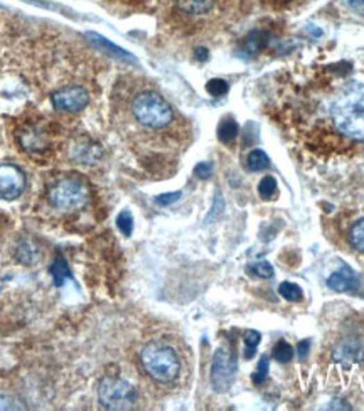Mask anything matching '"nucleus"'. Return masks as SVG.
I'll return each instance as SVG.
<instances>
[{"instance_id": "nucleus-1", "label": "nucleus", "mask_w": 364, "mask_h": 411, "mask_svg": "<svg viewBox=\"0 0 364 411\" xmlns=\"http://www.w3.org/2000/svg\"><path fill=\"white\" fill-rule=\"evenodd\" d=\"M331 115L343 135L364 142V85L351 81L332 101Z\"/></svg>"}, {"instance_id": "nucleus-2", "label": "nucleus", "mask_w": 364, "mask_h": 411, "mask_svg": "<svg viewBox=\"0 0 364 411\" xmlns=\"http://www.w3.org/2000/svg\"><path fill=\"white\" fill-rule=\"evenodd\" d=\"M140 362L146 373L159 383H171L181 371V361L171 346L150 342L140 352Z\"/></svg>"}, {"instance_id": "nucleus-3", "label": "nucleus", "mask_w": 364, "mask_h": 411, "mask_svg": "<svg viewBox=\"0 0 364 411\" xmlns=\"http://www.w3.org/2000/svg\"><path fill=\"white\" fill-rule=\"evenodd\" d=\"M132 113L148 128H164L174 119L171 105L154 91L139 93L132 101Z\"/></svg>"}, {"instance_id": "nucleus-4", "label": "nucleus", "mask_w": 364, "mask_h": 411, "mask_svg": "<svg viewBox=\"0 0 364 411\" xmlns=\"http://www.w3.org/2000/svg\"><path fill=\"white\" fill-rule=\"evenodd\" d=\"M88 199V186L76 177L60 179L49 189V201L61 211L81 209L86 206Z\"/></svg>"}, {"instance_id": "nucleus-5", "label": "nucleus", "mask_w": 364, "mask_h": 411, "mask_svg": "<svg viewBox=\"0 0 364 411\" xmlns=\"http://www.w3.org/2000/svg\"><path fill=\"white\" fill-rule=\"evenodd\" d=\"M98 399L107 410H130L137 401V391L125 379L103 378L98 385Z\"/></svg>"}, {"instance_id": "nucleus-6", "label": "nucleus", "mask_w": 364, "mask_h": 411, "mask_svg": "<svg viewBox=\"0 0 364 411\" xmlns=\"http://www.w3.org/2000/svg\"><path fill=\"white\" fill-rule=\"evenodd\" d=\"M238 364L236 356L226 349L214 352L213 366H211V386L218 393H226L234 381Z\"/></svg>"}, {"instance_id": "nucleus-7", "label": "nucleus", "mask_w": 364, "mask_h": 411, "mask_svg": "<svg viewBox=\"0 0 364 411\" xmlns=\"http://www.w3.org/2000/svg\"><path fill=\"white\" fill-rule=\"evenodd\" d=\"M26 175L24 172L12 164H2L0 166V199L14 201L24 193Z\"/></svg>"}, {"instance_id": "nucleus-8", "label": "nucleus", "mask_w": 364, "mask_h": 411, "mask_svg": "<svg viewBox=\"0 0 364 411\" xmlns=\"http://www.w3.org/2000/svg\"><path fill=\"white\" fill-rule=\"evenodd\" d=\"M51 101L58 110H66V112H80L89 101V95L81 86H66V88L58 89L53 93Z\"/></svg>"}, {"instance_id": "nucleus-9", "label": "nucleus", "mask_w": 364, "mask_h": 411, "mask_svg": "<svg viewBox=\"0 0 364 411\" xmlns=\"http://www.w3.org/2000/svg\"><path fill=\"white\" fill-rule=\"evenodd\" d=\"M19 143L27 152H44L49 147V135L39 125H27L17 135Z\"/></svg>"}, {"instance_id": "nucleus-10", "label": "nucleus", "mask_w": 364, "mask_h": 411, "mask_svg": "<svg viewBox=\"0 0 364 411\" xmlns=\"http://www.w3.org/2000/svg\"><path fill=\"white\" fill-rule=\"evenodd\" d=\"M332 359L336 362L343 364L344 367H349L352 364L359 362L363 359V347L358 340H343L338 347L334 349V354H332Z\"/></svg>"}, {"instance_id": "nucleus-11", "label": "nucleus", "mask_w": 364, "mask_h": 411, "mask_svg": "<svg viewBox=\"0 0 364 411\" xmlns=\"http://www.w3.org/2000/svg\"><path fill=\"white\" fill-rule=\"evenodd\" d=\"M86 37L89 39V42H92L93 46H95L96 49L103 51L105 54H108V56L115 58V60H120V61H127V62H137V60L134 56H132L128 51L119 48V46L113 44L112 41H108V39H105L103 36H100V34H95V33H88L86 34Z\"/></svg>"}, {"instance_id": "nucleus-12", "label": "nucleus", "mask_w": 364, "mask_h": 411, "mask_svg": "<svg viewBox=\"0 0 364 411\" xmlns=\"http://www.w3.org/2000/svg\"><path fill=\"white\" fill-rule=\"evenodd\" d=\"M327 285L336 292H352L358 288L359 281L349 266H344V268L338 270L329 277Z\"/></svg>"}, {"instance_id": "nucleus-13", "label": "nucleus", "mask_w": 364, "mask_h": 411, "mask_svg": "<svg viewBox=\"0 0 364 411\" xmlns=\"http://www.w3.org/2000/svg\"><path fill=\"white\" fill-rule=\"evenodd\" d=\"M71 157L74 160H78L80 164H86V166H89V164H96L98 160L101 159V148L100 146H96V143H92V142L78 143L76 147L71 148Z\"/></svg>"}, {"instance_id": "nucleus-14", "label": "nucleus", "mask_w": 364, "mask_h": 411, "mask_svg": "<svg viewBox=\"0 0 364 411\" xmlns=\"http://www.w3.org/2000/svg\"><path fill=\"white\" fill-rule=\"evenodd\" d=\"M268 37V33H265V30H253L245 39V42H243V51L246 54H250V56H255V54L260 53L267 46Z\"/></svg>"}, {"instance_id": "nucleus-15", "label": "nucleus", "mask_w": 364, "mask_h": 411, "mask_svg": "<svg viewBox=\"0 0 364 411\" xmlns=\"http://www.w3.org/2000/svg\"><path fill=\"white\" fill-rule=\"evenodd\" d=\"M214 6V0H177V7L186 14L201 15L209 12Z\"/></svg>"}, {"instance_id": "nucleus-16", "label": "nucleus", "mask_w": 364, "mask_h": 411, "mask_svg": "<svg viewBox=\"0 0 364 411\" xmlns=\"http://www.w3.org/2000/svg\"><path fill=\"white\" fill-rule=\"evenodd\" d=\"M15 256H17V260L22 261V263L33 265L39 261V248L33 241H22L21 245H19L17 252H15Z\"/></svg>"}, {"instance_id": "nucleus-17", "label": "nucleus", "mask_w": 364, "mask_h": 411, "mask_svg": "<svg viewBox=\"0 0 364 411\" xmlns=\"http://www.w3.org/2000/svg\"><path fill=\"white\" fill-rule=\"evenodd\" d=\"M240 127L233 119H225L218 127V139L223 143H231L238 137Z\"/></svg>"}, {"instance_id": "nucleus-18", "label": "nucleus", "mask_w": 364, "mask_h": 411, "mask_svg": "<svg viewBox=\"0 0 364 411\" xmlns=\"http://www.w3.org/2000/svg\"><path fill=\"white\" fill-rule=\"evenodd\" d=\"M49 273H51V277H53L54 285H56V287H61L66 280L71 279L69 266L64 260H62V258H56V260H54V263L51 265V268H49Z\"/></svg>"}, {"instance_id": "nucleus-19", "label": "nucleus", "mask_w": 364, "mask_h": 411, "mask_svg": "<svg viewBox=\"0 0 364 411\" xmlns=\"http://www.w3.org/2000/svg\"><path fill=\"white\" fill-rule=\"evenodd\" d=\"M268 166H270L268 155L265 154L263 150H260V148H255V150H252L248 154V159H246V167H248V170L260 172L267 169Z\"/></svg>"}, {"instance_id": "nucleus-20", "label": "nucleus", "mask_w": 364, "mask_h": 411, "mask_svg": "<svg viewBox=\"0 0 364 411\" xmlns=\"http://www.w3.org/2000/svg\"><path fill=\"white\" fill-rule=\"evenodd\" d=\"M243 340H245V352H243V356H245V359H252L253 356H255L258 344H260L261 340L260 332L252 331V329H250V331L245 332V338H243Z\"/></svg>"}, {"instance_id": "nucleus-21", "label": "nucleus", "mask_w": 364, "mask_h": 411, "mask_svg": "<svg viewBox=\"0 0 364 411\" xmlns=\"http://www.w3.org/2000/svg\"><path fill=\"white\" fill-rule=\"evenodd\" d=\"M349 240L358 252L364 253V218L359 219L358 222H354L349 233Z\"/></svg>"}, {"instance_id": "nucleus-22", "label": "nucleus", "mask_w": 364, "mask_h": 411, "mask_svg": "<svg viewBox=\"0 0 364 411\" xmlns=\"http://www.w3.org/2000/svg\"><path fill=\"white\" fill-rule=\"evenodd\" d=\"M279 293L284 299L291 300V302H299V300H302V290H300L299 285L292 283V281H284V283H280Z\"/></svg>"}, {"instance_id": "nucleus-23", "label": "nucleus", "mask_w": 364, "mask_h": 411, "mask_svg": "<svg viewBox=\"0 0 364 411\" xmlns=\"http://www.w3.org/2000/svg\"><path fill=\"white\" fill-rule=\"evenodd\" d=\"M258 194L265 201H270L277 194V181L272 175H267V177L261 179L260 184H258Z\"/></svg>"}, {"instance_id": "nucleus-24", "label": "nucleus", "mask_w": 364, "mask_h": 411, "mask_svg": "<svg viewBox=\"0 0 364 411\" xmlns=\"http://www.w3.org/2000/svg\"><path fill=\"white\" fill-rule=\"evenodd\" d=\"M273 358H275L277 361L281 364L292 361L293 349H292L291 344L285 342V340H279V342H277V346L273 347Z\"/></svg>"}, {"instance_id": "nucleus-25", "label": "nucleus", "mask_w": 364, "mask_h": 411, "mask_svg": "<svg viewBox=\"0 0 364 411\" xmlns=\"http://www.w3.org/2000/svg\"><path fill=\"white\" fill-rule=\"evenodd\" d=\"M206 89L207 93H209L211 96H223L228 93L229 86L226 83L225 80H219V78H214V80H209L206 85Z\"/></svg>"}, {"instance_id": "nucleus-26", "label": "nucleus", "mask_w": 364, "mask_h": 411, "mask_svg": "<svg viewBox=\"0 0 364 411\" xmlns=\"http://www.w3.org/2000/svg\"><path fill=\"white\" fill-rule=\"evenodd\" d=\"M116 226H119V229L125 236H130L132 229H134V218H132V214L128 211L120 213L119 218H116Z\"/></svg>"}, {"instance_id": "nucleus-27", "label": "nucleus", "mask_w": 364, "mask_h": 411, "mask_svg": "<svg viewBox=\"0 0 364 411\" xmlns=\"http://www.w3.org/2000/svg\"><path fill=\"white\" fill-rule=\"evenodd\" d=\"M223 209H225V201H223V195L219 191H216V194H214V202H213V207H211L209 214H207L206 218V225H209V222H213L214 219H216L219 214L223 213Z\"/></svg>"}, {"instance_id": "nucleus-28", "label": "nucleus", "mask_w": 364, "mask_h": 411, "mask_svg": "<svg viewBox=\"0 0 364 411\" xmlns=\"http://www.w3.org/2000/svg\"><path fill=\"white\" fill-rule=\"evenodd\" d=\"M250 270H252L253 273H255L257 277H260V279H272L273 277V266L268 263V261L261 260L258 261V263L250 266Z\"/></svg>"}, {"instance_id": "nucleus-29", "label": "nucleus", "mask_w": 364, "mask_h": 411, "mask_svg": "<svg viewBox=\"0 0 364 411\" xmlns=\"http://www.w3.org/2000/svg\"><path fill=\"white\" fill-rule=\"evenodd\" d=\"M267 374H268V358L267 356H261L260 362H258V369L252 376V381L255 383V385H261V383L265 381V378H267Z\"/></svg>"}, {"instance_id": "nucleus-30", "label": "nucleus", "mask_w": 364, "mask_h": 411, "mask_svg": "<svg viewBox=\"0 0 364 411\" xmlns=\"http://www.w3.org/2000/svg\"><path fill=\"white\" fill-rule=\"evenodd\" d=\"M0 410H24L22 403L12 396L0 394Z\"/></svg>"}, {"instance_id": "nucleus-31", "label": "nucleus", "mask_w": 364, "mask_h": 411, "mask_svg": "<svg viewBox=\"0 0 364 411\" xmlns=\"http://www.w3.org/2000/svg\"><path fill=\"white\" fill-rule=\"evenodd\" d=\"M194 174L198 175L199 179H209L213 175V164L211 162H199L198 166L194 167Z\"/></svg>"}, {"instance_id": "nucleus-32", "label": "nucleus", "mask_w": 364, "mask_h": 411, "mask_svg": "<svg viewBox=\"0 0 364 411\" xmlns=\"http://www.w3.org/2000/svg\"><path fill=\"white\" fill-rule=\"evenodd\" d=\"M181 198V193H167V194H160L155 198V201H157V204L160 206H169L172 202H175L177 199Z\"/></svg>"}, {"instance_id": "nucleus-33", "label": "nucleus", "mask_w": 364, "mask_h": 411, "mask_svg": "<svg viewBox=\"0 0 364 411\" xmlns=\"http://www.w3.org/2000/svg\"><path fill=\"white\" fill-rule=\"evenodd\" d=\"M309 347H311V339L300 340V342H299V358L300 359H307Z\"/></svg>"}, {"instance_id": "nucleus-34", "label": "nucleus", "mask_w": 364, "mask_h": 411, "mask_svg": "<svg viewBox=\"0 0 364 411\" xmlns=\"http://www.w3.org/2000/svg\"><path fill=\"white\" fill-rule=\"evenodd\" d=\"M329 410H351V406H347V403L343 401V399H334L329 405Z\"/></svg>"}, {"instance_id": "nucleus-35", "label": "nucleus", "mask_w": 364, "mask_h": 411, "mask_svg": "<svg viewBox=\"0 0 364 411\" xmlns=\"http://www.w3.org/2000/svg\"><path fill=\"white\" fill-rule=\"evenodd\" d=\"M346 3L351 7V9L363 10L364 12V0H346Z\"/></svg>"}, {"instance_id": "nucleus-36", "label": "nucleus", "mask_w": 364, "mask_h": 411, "mask_svg": "<svg viewBox=\"0 0 364 411\" xmlns=\"http://www.w3.org/2000/svg\"><path fill=\"white\" fill-rule=\"evenodd\" d=\"M196 58H198L199 61H207V58H209V51L206 48H198L196 49Z\"/></svg>"}]
</instances>
